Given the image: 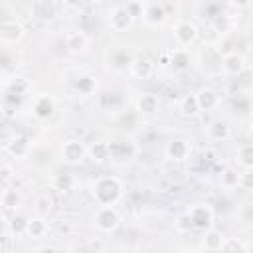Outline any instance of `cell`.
<instances>
[{
    "label": "cell",
    "instance_id": "19",
    "mask_svg": "<svg viewBox=\"0 0 253 253\" xmlns=\"http://www.w3.org/2000/svg\"><path fill=\"white\" fill-rule=\"evenodd\" d=\"M144 22L150 24V26H158L166 20V10L162 4H156V2H148L144 4V14H142Z\"/></svg>",
    "mask_w": 253,
    "mask_h": 253
},
{
    "label": "cell",
    "instance_id": "4",
    "mask_svg": "<svg viewBox=\"0 0 253 253\" xmlns=\"http://www.w3.org/2000/svg\"><path fill=\"white\" fill-rule=\"evenodd\" d=\"M107 22H109V28L113 32H126L132 28L134 24V18L130 16V12L125 8V6H113L107 14Z\"/></svg>",
    "mask_w": 253,
    "mask_h": 253
},
{
    "label": "cell",
    "instance_id": "36",
    "mask_svg": "<svg viewBox=\"0 0 253 253\" xmlns=\"http://www.w3.org/2000/svg\"><path fill=\"white\" fill-rule=\"evenodd\" d=\"M14 176V170L10 164H2L0 166V178H2V188H8L10 186V180Z\"/></svg>",
    "mask_w": 253,
    "mask_h": 253
},
{
    "label": "cell",
    "instance_id": "29",
    "mask_svg": "<svg viewBox=\"0 0 253 253\" xmlns=\"http://www.w3.org/2000/svg\"><path fill=\"white\" fill-rule=\"evenodd\" d=\"M223 239H225V237H223L219 231L208 229L206 235H204V247H206L208 251H219L221 245H223Z\"/></svg>",
    "mask_w": 253,
    "mask_h": 253
},
{
    "label": "cell",
    "instance_id": "18",
    "mask_svg": "<svg viewBox=\"0 0 253 253\" xmlns=\"http://www.w3.org/2000/svg\"><path fill=\"white\" fill-rule=\"evenodd\" d=\"M196 99H198V105H200L202 113H210V111H213L219 105V95L211 87H202L196 93Z\"/></svg>",
    "mask_w": 253,
    "mask_h": 253
},
{
    "label": "cell",
    "instance_id": "30",
    "mask_svg": "<svg viewBox=\"0 0 253 253\" xmlns=\"http://www.w3.org/2000/svg\"><path fill=\"white\" fill-rule=\"evenodd\" d=\"M219 253H247V247L239 237H225Z\"/></svg>",
    "mask_w": 253,
    "mask_h": 253
},
{
    "label": "cell",
    "instance_id": "34",
    "mask_svg": "<svg viewBox=\"0 0 253 253\" xmlns=\"http://www.w3.org/2000/svg\"><path fill=\"white\" fill-rule=\"evenodd\" d=\"M211 26H213L215 32H219V34H227V32L231 30V18L225 16V14H217L215 18H211Z\"/></svg>",
    "mask_w": 253,
    "mask_h": 253
},
{
    "label": "cell",
    "instance_id": "11",
    "mask_svg": "<svg viewBox=\"0 0 253 253\" xmlns=\"http://www.w3.org/2000/svg\"><path fill=\"white\" fill-rule=\"evenodd\" d=\"M128 71H130V75H132L134 79L144 81V79H150V77H152V73H154V63H152L146 55H136V57H132V61H130V65H128Z\"/></svg>",
    "mask_w": 253,
    "mask_h": 253
},
{
    "label": "cell",
    "instance_id": "16",
    "mask_svg": "<svg viewBox=\"0 0 253 253\" xmlns=\"http://www.w3.org/2000/svg\"><path fill=\"white\" fill-rule=\"evenodd\" d=\"M158 107H160V99L154 95V93H142L138 95L136 99V111L138 115L142 117H152L158 113Z\"/></svg>",
    "mask_w": 253,
    "mask_h": 253
},
{
    "label": "cell",
    "instance_id": "35",
    "mask_svg": "<svg viewBox=\"0 0 253 253\" xmlns=\"http://www.w3.org/2000/svg\"><path fill=\"white\" fill-rule=\"evenodd\" d=\"M239 188L247 190V192H253V168H249L245 172H239Z\"/></svg>",
    "mask_w": 253,
    "mask_h": 253
},
{
    "label": "cell",
    "instance_id": "27",
    "mask_svg": "<svg viewBox=\"0 0 253 253\" xmlns=\"http://www.w3.org/2000/svg\"><path fill=\"white\" fill-rule=\"evenodd\" d=\"M95 89H97V77H95V75L85 73V75L77 77V81H75V91H79L81 95H91V93H95Z\"/></svg>",
    "mask_w": 253,
    "mask_h": 253
},
{
    "label": "cell",
    "instance_id": "24",
    "mask_svg": "<svg viewBox=\"0 0 253 253\" xmlns=\"http://www.w3.org/2000/svg\"><path fill=\"white\" fill-rule=\"evenodd\" d=\"M28 223H30V219H28L26 215H22V213H12V217L6 221V229H8L14 237H20V235H26Z\"/></svg>",
    "mask_w": 253,
    "mask_h": 253
},
{
    "label": "cell",
    "instance_id": "31",
    "mask_svg": "<svg viewBox=\"0 0 253 253\" xmlns=\"http://www.w3.org/2000/svg\"><path fill=\"white\" fill-rule=\"evenodd\" d=\"M237 162H239L241 166H245L247 170L253 168V144H251V142L241 144V146L237 148Z\"/></svg>",
    "mask_w": 253,
    "mask_h": 253
},
{
    "label": "cell",
    "instance_id": "1",
    "mask_svg": "<svg viewBox=\"0 0 253 253\" xmlns=\"http://www.w3.org/2000/svg\"><path fill=\"white\" fill-rule=\"evenodd\" d=\"M125 194V186L117 176H99L91 182V196L99 208L115 206Z\"/></svg>",
    "mask_w": 253,
    "mask_h": 253
},
{
    "label": "cell",
    "instance_id": "33",
    "mask_svg": "<svg viewBox=\"0 0 253 253\" xmlns=\"http://www.w3.org/2000/svg\"><path fill=\"white\" fill-rule=\"evenodd\" d=\"M174 229H176L178 233H188L190 229H194L192 217H190L188 211H182V213L176 215V219H174Z\"/></svg>",
    "mask_w": 253,
    "mask_h": 253
},
{
    "label": "cell",
    "instance_id": "28",
    "mask_svg": "<svg viewBox=\"0 0 253 253\" xmlns=\"http://www.w3.org/2000/svg\"><path fill=\"white\" fill-rule=\"evenodd\" d=\"M219 184H221V188H225V190L237 188V186H239V172H237L235 168H231V166L223 168V170H221V176H219Z\"/></svg>",
    "mask_w": 253,
    "mask_h": 253
},
{
    "label": "cell",
    "instance_id": "5",
    "mask_svg": "<svg viewBox=\"0 0 253 253\" xmlns=\"http://www.w3.org/2000/svg\"><path fill=\"white\" fill-rule=\"evenodd\" d=\"M190 217H192V225L194 229H202V231H208L211 229V223H213V210L208 206V204H196L188 210Z\"/></svg>",
    "mask_w": 253,
    "mask_h": 253
},
{
    "label": "cell",
    "instance_id": "22",
    "mask_svg": "<svg viewBox=\"0 0 253 253\" xmlns=\"http://www.w3.org/2000/svg\"><path fill=\"white\" fill-rule=\"evenodd\" d=\"M30 81L26 79V77H22V75H16V77H12V79H8L6 83H4V89H6V93L8 95H14V97H24L28 91H30Z\"/></svg>",
    "mask_w": 253,
    "mask_h": 253
},
{
    "label": "cell",
    "instance_id": "15",
    "mask_svg": "<svg viewBox=\"0 0 253 253\" xmlns=\"http://www.w3.org/2000/svg\"><path fill=\"white\" fill-rule=\"evenodd\" d=\"M221 69L227 75H241L245 71V57L237 51H227L221 57Z\"/></svg>",
    "mask_w": 253,
    "mask_h": 253
},
{
    "label": "cell",
    "instance_id": "2",
    "mask_svg": "<svg viewBox=\"0 0 253 253\" xmlns=\"http://www.w3.org/2000/svg\"><path fill=\"white\" fill-rule=\"evenodd\" d=\"M87 156V146L79 140V138H67L63 144H61V150H59V158L61 162H65L67 166H77L85 160Z\"/></svg>",
    "mask_w": 253,
    "mask_h": 253
},
{
    "label": "cell",
    "instance_id": "23",
    "mask_svg": "<svg viewBox=\"0 0 253 253\" xmlns=\"http://www.w3.org/2000/svg\"><path fill=\"white\" fill-rule=\"evenodd\" d=\"M178 111H180V115H184V117H198L202 111H200L196 93L184 95V97L180 99V103H178Z\"/></svg>",
    "mask_w": 253,
    "mask_h": 253
},
{
    "label": "cell",
    "instance_id": "17",
    "mask_svg": "<svg viewBox=\"0 0 253 253\" xmlns=\"http://www.w3.org/2000/svg\"><path fill=\"white\" fill-rule=\"evenodd\" d=\"M30 14L38 20H51L57 14V4L49 0H36L30 6Z\"/></svg>",
    "mask_w": 253,
    "mask_h": 253
},
{
    "label": "cell",
    "instance_id": "13",
    "mask_svg": "<svg viewBox=\"0 0 253 253\" xmlns=\"http://www.w3.org/2000/svg\"><path fill=\"white\" fill-rule=\"evenodd\" d=\"M0 204H2V210L8 213V211H12V213H16L20 208H22V204H24V196H22V192L18 190V188H2V196H0Z\"/></svg>",
    "mask_w": 253,
    "mask_h": 253
},
{
    "label": "cell",
    "instance_id": "10",
    "mask_svg": "<svg viewBox=\"0 0 253 253\" xmlns=\"http://www.w3.org/2000/svg\"><path fill=\"white\" fill-rule=\"evenodd\" d=\"M164 152H166V158H168V160H172V162H184V160L190 158L192 146H190L188 140H184V138H174V140H170V142L166 144Z\"/></svg>",
    "mask_w": 253,
    "mask_h": 253
},
{
    "label": "cell",
    "instance_id": "14",
    "mask_svg": "<svg viewBox=\"0 0 253 253\" xmlns=\"http://www.w3.org/2000/svg\"><path fill=\"white\" fill-rule=\"evenodd\" d=\"M63 43H65V49L67 51H71V53H83L87 49V45H89V40H87V36L81 30H69L63 36Z\"/></svg>",
    "mask_w": 253,
    "mask_h": 253
},
{
    "label": "cell",
    "instance_id": "21",
    "mask_svg": "<svg viewBox=\"0 0 253 253\" xmlns=\"http://www.w3.org/2000/svg\"><path fill=\"white\" fill-rule=\"evenodd\" d=\"M206 132H208V136H210L211 140H227V138L231 136L229 125H227L225 121H221V119H213V121L206 126Z\"/></svg>",
    "mask_w": 253,
    "mask_h": 253
},
{
    "label": "cell",
    "instance_id": "25",
    "mask_svg": "<svg viewBox=\"0 0 253 253\" xmlns=\"http://www.w3.org/2000/svg\"><path fill=\"white\" fill-rule=\"evenodd\" d=\"M190 61H192V57H190V51L186 47H176V49L170 51V65L174 69L184 71V69L190 67Z\"/></svg>",
    "mask_w": 253,
    "mask_h": 253
},
{
    "label": "cell",
    "instance_id": "6",
    "mask_svg": "<svg viewBox=\"0 0 253 253\" xmlns=\"http://www.w3.org/2000/svg\"><path fill=\"white\" fill-rule=\"evenodd\" d=\"M198 38V28L194 22L190 20H180L176 26H174V40L180 47H186L190 45L192 42H196Z\"/></svg>",
    "mask_w": 253,
    "mask_h": 253
},
{
    "label": "cell",
    "instance_id": "26",
    "mask_svg": "<svg viewBox=\"0 0 253 253\" xmlns=\"http://www.w3.org/2000/svg\"><path fill=\"white\" fill-rule=\"evenodd\" d=\"M47 231H49V225H47V221L43 217H32L30 223H28L26 235L32 237V239H42V237L47 235Z\"/></svg>",
    "mask_w": 253,
    "mask_h": 253
},
{
    "label": "cell",
    "instance_id": "40",
    "mask_svg": "<svg viewBox=\"0 0 253 253\" xmlns=\"http://www.w3.org/2000/svg\"><path fill=\"white\" fill-rule=\"evenodd\" d=\"M71 253H85V251H83V249H73Z\"/></svg>",
    "mask_w": 253,
    "mask_h": 253
},
{
    "label": "cell",
    "instance_id": "3",
    "mask_svg": "<svg viewBox=\"0 0 253 253\" xmlns=\"http://www.w3.org/2000/svg\"><path fill=\"white\" fill-rule=\"evenodd\" d=\"M93 221H95V227L103 233H111L119 227L121 223V215L117 211L115 206H107V208H99L93 215Z\"/></svg>",
    "mask_w": 253,
    "mask_h": 253
},
{
    "label": "cell",
    "instance_id": "8",
    "mask_svg": "<svg viewBox=\"0 0 253 253\" xmlns=\"http://www.w3.org/2000/svg\"><path fill=\"white\" fill-rule=\"evenodd\" d=\"M109 146H111V160H115L119 164L132 160L136 154V146L130 140H113V142H109Z\"/></svg>",
    "mask_w": 253,
    "mask_h": 253
},
{
    "label": "cell",
    "instance_id": "12",
    "mask_svg": "<svg viewBox=\"0 0 253 253\" xmlns=\"http://www.w3.org/2000/svg\"><path fill=\"white\" fill-rule=\"evenodd\" d=\"M6 152L12 156V158H26L30 156V150H32V144H30V138L24 136V134H16L12 136L6 144H4Z\"/></svg>",
    "mask_w": 253,
    "mask_h": 253
},
{
    "label": "cell",
    "instance_id": "39",
    "mask_svg": "<svg viewBox=\"0 0 253 253\" xmlns=\"http://www.w3.org/2000/svg\"><path fill=\"white\" fill-rule=\"evenodd\" d=\"M249 142L253 144V126H251V130H249Z\"/></svg>",
    "mask_w": 253,
    "mask_h": 253
},
{
    "label": "cell",
    "instance_id": "9",
    "mask_svg": "<svg viewBox=\"0 0 253 253\" xmlns=\"http://www.w3.org/2000/svg\"><path fill=\"white\" fill-rule=\"evenodd\" d=\"M32 113L36 119H49L55 113V99L49 93H40L32 103Z\"/></svg>",
    "mask_w": 253,
    "mask_h": 253
},
{
    "label": "cell",
    "instance_id": "20",
    "mask_svg": "<svg viewBox=\"0 0 253 253\" xmlns=\"http://www.w3.org/2000/svg\"><path fill=\"white\" fill-rule=\"evenodd\" d=\"M87 156H89L93 162L111 160V146H109V142H105V140H93V142L87 146Z\"/></svg>",
    "mask_w": 253,
    "mask_h": 253
},
{
    "label": "cell",
    "instance_id": "32",
    "mask_svg": "<svg viewBox=\"0 0 253 253\" xmlns=\"http://www.w3.org/2000/svg\"><path fill=\"white\" fill-rule=\"evenodd\" d=\"M73 184H75V178L69 172H61V174H55L53 176V186L59 192H69L73 188Z\"/></svg>",
    "mask_w": 253,
    "mask_h": 253
},
{
    "label": "cell",
    "instance_id": "7",
    "mask_svg": "<svg viewBox=\"0 0 253 253\" xmlns=\"http://www.w3.org/2000/svg\"><path fill=\"white\" fill-rule=\"evenodd\" d=\"M24 26L14 20V18H8V20H2L0 24V40L4 43H18L22 38H24Z\"/></svg>",
    "mask_w": 253,
    "mask_h": 253
},
{
    "label": "cell",
    "instance_id": "38",
    "mask_svg": "<svg viewBox=\"0 0 253 253\" xmlns=\"http://www.w3.org/2000/svg\"><path fill=\"white\" fill-rule=\"evenodd\" d=\"M36 253H57V249L53 245H42V247H38Z\"/></svg>",
    "mask_w": 253,
    "mask_h": 253
},
{
    "label": "cell",
    "instance_id": "37",
    "mask_svg": "<svg viewBox=\"0 0 253 253\" xmlns=\"http://www.w3.org/2000/svg\"><path fill=\"white\" fill-rule=\"evenodd\" d=\"M125 8L130 12V16H132V18H136V16H142V14H144V2H128Z\"/></svg>",
    "mask_w": 253,
    "mask_h": 253
}]
</instances>
